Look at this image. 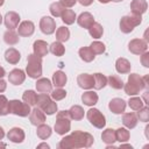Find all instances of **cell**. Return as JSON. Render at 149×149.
Segmentation results:
<instances>
[{
	"mask_svg": "<svg viewBox=\"0 0 149 149\" xmlns=\"http://www.w3.org/2000/svg\"><path fill=\"white\" fill-rule=\"evenodd\" d=\"M94 142L93 136L90 133L74 130L70 135L64 136L57 144L61 149H71V148H90Z\"/></svg>",
	"mask_w": 149,
	"mask_h": 149,
	"instance_id": "1",
	"label": "cell"
},
{
	"mask_svg": "<svg viewBox=\"0 0 149 149\" xmlns=\"http://www.w3.org/2000/svg\"><path fill=\"white\" fill-rule=\"evenodd\" d=\"M147 79H148V76L141 77L137 73H130L128 77L127 84H123V88H125L126 94L136 95L140 93V91H142L143 88H147L148 87Z\"/></svg>",
	"mask_w": 149,
	"mask_h": 149,
	"instance_id": "2",
	"label": "cell"
},
{
	"mask_svg": "<svg viewBox=\"0 0 149 149\" xmlns=\"http://www.w3.org/2000/svg\"><path fill=\"white\" fill-rule=\"evenodd\" d=\"M26 72L28 77L33 79H37L42 76V58L36 56L35 54H30L27 57V68Z\"/></svg>",
	"mask_w": 149,
	"mask_h": 149,
	"instance_id": "3",
	"label": "cell"
},
{
	"mask_svg": "<svg viewBox=\"0 0 149 149\" xmlns=\"http://www.w3.org/2000/svg\"><path fill=\"white\" fill-rule=\"evenodd\" d=\"M55 132L58 135H65L71 129V118L69 114V111H61L56 115V122H55Z\"/></svg>",
	"mask_w": 149,
	"mask_h": 149,
	"instance_id": "4",
	"label": "cell"
},
{
	"mask_svg": "<svg viewBox=\"0 0 149 149\" xmlns=\"http://www.w3.org/2000/svg\"><path fill=\"white\" fill-rule=\"evenodd\" d=\"M37 107L41 108L45 114L51 115L57 112V104L48 95V93H41L37 95Z\"/></svg>",
	"mask_w": 149,
	"mask_h": 149,
	"instance_id": "5",
	"label": "cell"
},
{
	"mask_svg": "<svg viewBox=\"0 0 149 149\" xmlns=\"http://www.w3.org/2000/svg\"><path fill=\"white\" fill-rule=\"evenodd\" d=\"M142 21L141 15L137 14H129V15H125L121 17L120 20V30L125 34H129L130 31H133V29L139 26Z\"/></svg>",
	"mask_w": 149,
	"mask_h": 149,
	"instance_id": "6",
	"label": "cell"
},
{
	"mask_svg": "<svg viewBox=\"0 0 149 149\" xmlns=\"http://www.w3.org/2000/svg\"><path fill=\"white\" fill-rule=\"evenodd\" d=\"M86 118L87 120L90 121V123L92 126H94L95 128H99V129H102L105 126H106V119H105V115L97 108H91L87 111L86 113Z\"/></svg>",
	"mask_w": 149,
	"mask_h": 149,
	"instance_id": "7",
	"label": "cell"
},
{
	"mask_svg": "<svg viewBox=\"0 0 149 149\" xmlns=\"http://www.w3.org/2000/svg\"><path fill=\"white\" fill-rule=\"evenodd\" d=\"M30 106L26 102H22L20 100H10L9 101V113L12 114H15V115H19V116H28L30 114Z\"/></svg>",
	"mask_w": 149,
	"mask_h": 149,
	"instance_id": "8",
	"label": "cell"
},
{
	"mask_svg": "<svg viewBox=\"0 0 149 149\" xmlns=\"http://www.w3.org/2000/svg\"><path fill=\"white\" fill-rule=\"evenodd\" d=\"M128 49L134 55H142L143 52L147 51L148 44H147V41H144L142 38H134L129 42Z\"/></svg>",
	"mask_w": 149,
	"mask_h": 149,
	"instance_id": "9",
	"label": "cell"
},
{
	"mask_svg": "<svg viewBox=\"0 0 149 149\" xmlns=\"http://www.w3.org/2000/svg\"><path fill=\"white\" fill-rule=\"evenodd\" d=\"M40 29L45 35H51L56 30V22L50 16H43L40 20Z\"/></svg>",
	"mask_w": 149,
	"mask_h": 149,
	"instance_id": "10",
	"label": "cell"
},
{
	"mask_svg": "<svg viewBox=\"0 0 149 149\" xmlns=\"http://www.w3.org/2000/svg\"><path fill=\"white\" fill-rule=\"evenodd\" d=\"M29 120H30L31 125H34V126H36V127H37L38 125L44 123V121H45V113H44L41 108L35 107L34 109H31V111H30Z\"/></svg>",
	"mask_w": 149,
	"mask_h": 149,
	"instance_id": "11",
	"label": "cell"
},
{
	"mask_svg": "<svg viewBox=\"0 0 149 149\" xmlns=\"http://www.w3.org/2000/svg\"><path fill=\"white\" fill-rule=\"evenodd\" d=\"M5 26L6 28L10 29V30H14L15 28H17L19 26V22H20V15L16 13V12H8L6 15H5Z\"/></svg>",
	"mask_w": 149,
	"mask_h": 149,
	"instance_id": "12",
	"label": "cell"
},
{
	"mask_svg": "<svg viewBox=\"0 0 149 149\" xmlns=\"http://www.w3.org/2000/svg\"><path fill=\"white\" fill-rule=\"evenodd\" d=\"M35 31V26L31 21H23L17 26V34L19 36L28 37L31 36Z\"/></svg>",
	"mask_w": 149,
	"mask_h": 149,
	"instance_id": "13",
	"label": "cell"
},
{
	"mask_svg": "<svg viewBox=\"0 0 149 149\" xmlns=\"http://www.w3.org/2000/svg\"><path fill=\"white\" fill-rule=\"evenodd\" d=\"M77 84L79 85V87L84 88V90H90L93 87L94 85V78L93 74H88V73H81L77 77Z\"/></svg>",
	"mask_w": 149,
	"mask_h": 149,
	"instance_id": "14",
	"label": "cell"
},
{
	"mask_svg": "<svg viewBox=\"0 0 149 149\" xmlns=\"http://www.w3.org/2000/svg\"><path fill=\"white\" fill-rule=\"evenodd\" d=\"M26 79V73L21 69H14L8 74V80L13 85H21Z\"/></svg>",
	"mask_w": 149,
	"mask_h": 149,
	"instance_id": "15",
	"label": "cell"
},
{
	"mask_svg": "<svg viewBox=\"0 0 149 149\" xmlns=\"http://www.w3.org/2000/svg\"><path fill=\"white\" fill-rule=\"evenodd\" d=\"M108 108L114 114H121L126 109V101L121 98H113L108 104Z\"/></svg>",
	"mask_w": 149,
	"mask_h": 149,
	"instance_id": "16",
	"label": "cell"
},
{
	"mask_svg": "<svg viewBox=\"0 0 149 149\" xmlns=\"http://www.w3.org/2000/svg\"><path fill=\"white\" fill-rule=\"evenodd\" d=\"M33 50H34V54L38 57H44L48 55L49 52V49H48V43L45 41H42V40H37L34 42L33 44Z\"/></svg>",
	"mask_w": 149,
	"mask_h": 149,
	"instance_id": "17",
	"label": "cell"
},
{
	"mask_svg": "<svg viewBox=\"0 0 149 149\" xmlns=\"http://www.w3.org/2000/svg\"><path fill=\"white\" fill-rule=\"evenodd\" d=\"M7 137H8L9 141H12V142H14V143H21V142H23L26 135H24V132H23L21 128L14 127V128H12V129L8 132Z\"/></svg>",
	"mask_w": 149,
	"mask_h": 149,
	"instance_id": "18",
	"label": "cell"
},
{
	"mask_svg": "<svg viewBox=\"0 0 149 149\" xmlns=\"http://www.w3.org/2000/svg\"><path fill=\"white\" fill-rule=\"evenodd\" d=\"M147 8H148V3L146 0H133L130 2V9L133 14L142 15L143 13L147 12Z\"/></svg>",
	"mask_w": 149,
	"mask_h": 149,
	"instance_id": "19",
	"label": "cell"
},
{
	"mask_svg": "<svg viewBox=\"0 0 149 149\" xmlns=\"http://www.w3.org/2000/svg\"><path fill=\"white\" fill-rule=\"evenodd\" d=\"M77 22H78V24H79L81 28L88 29L90 26L94 22V17H93V15H92L91 13H88V12H84V13H81V14L78 16Z\"/></svg>",
	"mask_w": 149,
	"mask_h": 149,
	"instance_id": "20",
	"label": "cell"
},
{
	"mask_svg": "<svg viewBox=\"0 0 149 149\" xmlns=\"http://www.w3.org/2000/svg\"><path fill=\"white\" fill-rule=\"evenodd\" d=\"M36 90L40 93H50L52 91V83L48 78H40L36 81Z\"/></svg>",
	"mask_w": 149,
	"mask_h": 149,
	"instance_id": "21",
	"label": "cell"
},
{
	"mask_svg": "<svg viewBox=\"0 0 149 149\" xmlns=\"http://www.w3.org/2000/svg\"><path fill=\"white\" fill-rule=\"evenodd\" d=\"M20 58H21V55L15 48H9L5 52V59L9 64H17Z\"/></svg>",
	"mask_w": 149,
	"mask_h": 149,
	"instance_id": "22",
	"label": "cell"
},
{
	"mask_svg": "<svg viewBox=\"0 0 149 149\" xmlns=\"http://www.w3.org/2000/svg\"><path fill=\"white\" fill-rule=\"evenodd\" d=\"M130 68H132V65H130L129 61L126 59V58L120 57L115 62V69H116V71L119 73H129L130 72Z\"/></svg>",
	"mask_w": 149,
	"mask_h": 149,
	"instance_id": "23",
	"label": "cell"
},
{
	"mask_svg": "<svg viewBox=\"0 0 149 149\" xmlns=\"http://www.w3.org/2000/svg\"><path fill=\"white\" fill-rule=\"evenodd\" d=\"M122 123L128 128V129H133L136 127L137 125V116L135 113H126L122 115Z\"/></svg>",
	"mask_w": 149,
	"mask_h": 149,
	"instance_id": "24",
	"label": "cell"
},
{
	"mask_svg": "<svg viewBox=\"0 0 149 149\" xmlns=\"http://www.w3.org/2000/svg\"><path fill=\"white\" fill-rule=\"evenodd\" d=\"M66 80H68L66 74L63 71H61V70L56 71L52 74V85H55V87H63V86H65Z\"/></svg>",
	"mask_w": 149,
	"mask_h": 149,
	"instance_id": "25",
	"label": "cell"
},
{
	"mask_svg": "<svg viewBox=\"0 0 149 149\" xmlns=\"http://www.w3.org/2000/svg\"><path fill=\"white\" fill-rule=\"evenodd\" d=\"M81 101L87 106H93L98 102V94L93 91H87V92L83 93Z\"/></svg>",
	"mask_w": 149,
	"mask_h": 149,
	"instance_id": "26",
	"label": "cell"
},
{
	"mask_svg": "<svg viewBox=\"0 0 149 149\" xmlns=\"http://www.w3.org/2000/svg\"><path fill=\"white\" fill-rule=\"evenodd\" d=\"M22 99L29 106H35L36 102H37V93L33 90H27V91H24V93L22 95Z\"/></svg>",
	"mask_w": 149,
	"mask_h": 149,
	"instance_id": "27",
	"label": "cell"
},
{
	"mask_svg": "<svg viewBox=\"0 0 149 149\" xmlns=\"http://www.w3.org/2000/svg\"><path fill=\"white\" fill-rule=\"evenodd\" d=\"M51 132H52L51 130V127L48 126V125H44V123L38 125L37 126V129H36V134H37V136L41 140H47L48 137H50Z\"/></svg>",
	"mask_w": 149,
	"mask_h": 149,
	"instance_id": "28",
	"label": "cell"
},
{
	"mask_svg": "<svg viewBox=\"0 0 149 149\" xmlns=\"http://www.w3.org/2000/svg\"><path fill=\"white\" fill-rule=\"evenodd\" d=\"M101 140L106 144H113L116 141V139H115V130L112 129V128L105 129L102 132V134H101Z\"/></svg>",
	"mask_w": 149,
	"mask_h": 149,
	"instance_id": "29",
	"label": "cell"
},
{
	"mask_svg": "<svg viewBox=\"0 0 149 149\" xmlns=\"http://www.w3.org/2000/svg\"><path fill=\"white\" fill-rule=\"evenodd\" d=\"M3 41L8 45H14V44H16L19 42V34H16L14 30L8 29L3 34Z\"/></svg>",
	"mask_w": 149,
	"mask_h": 149,
	"instance_id": "30",
	"label": "cell"
},
{
	"mask_svg": "<svg viewBox=\"0 0 149 149\" xmlns=\"http://www.w3.org/2000/svg\"><path fill=\"white\" fill-rule=\"evenodd\" d=\"M78 54H79L80 58L84 62H86V63L92 62L94 59V57H95V55L92 52V50L90 49V47H83V48H80L79 51H78Z\"/></svg>",
	"mask_w": 149,
	"mask_h": 149,
	"instance_id": "31",
	"label": "cell"
},
{
	"mask_svg": "<svg viewBox=\"0 0 149 149\" xmlns=\"http://www.w3.org/2000/svg\"><path fill=\"white\" fill-rule=\"evenodd\" d=\"M84 109L81 106H78V105H73L70 109H69V114H70V118L76 120V121H79L84 118Z\"/></svg>",
	"mask_w": 149,
	"mask_h": 149,
	"instance_id": "32",
	"label": "cell"
},
{
	"mask_svg": "<svg viewBox=\"0 0 149 149\" xmlns=\"http://www.w3.org/2000/svg\"><path fill=\"white\" fill-rule=\"evenodd\" d=\"M88 33L93 38H100L102 36V34H104V28H102V26L100 23L93 22L88 28Z\"/></svg>",
	"mask_w": 149,
	"mask_h": 149,
	"instance_id": "33",
	"label": "cell"
},
{
	"mask_svg": "<svg viewBox=\"0 0 149 149\" xmlns=\"http://www.w3.org/2000/svg\"><path fill=\"white\" fill-rule=\"evenodd\" d=\"M93 78H94V85L93 87L95 90H101L104 88L106 85H107V77L104 76L102 73H94L93 74Z\"/></svg>",
	"mask_w": 149,
	"mask_h": 149,
	"instance_id": "34",
	"label": "cell"
},
{
	"mask_svg": "<svg viewBox=\"0 0 149 149\" xmlns=\"http://www.w3.org/2000/svg\"><path fill=\"white\" fill-rule=\"evenodd\" d=\"M107 84L112 87V88H114V90H121V88H123V80L119 77V76H109V77H107Z\"/></svg>",
	"mask_w": 149,
	"mask_h": 149,
	"instance_id": "35",
	"label": "cell"
},
{
	"mask_svg": "<svg viewBox=\"0 0 149 149\" xmlns=\"http://www.w3.org/2000/svg\"><path fill=\"white\" fill-rule=\"evenodd\" d=\"M49 51H50L51 54H54L55 56H58V57H59V56H63V55H64L65 48H64V45L62 44V42L57 41V42H54V43L50 44Z\"/></svg>",
	"mask_w": 149,
	"mask_h": 149,
	"instance_id": "36",
	"label": "cell"
},
{
	"mask_svg": "<svg viewBox=\"0 0 149 149\" xmlns=\"http://www.w3.org/2000/svg\"><path fill=\"white\" fill-rule=\"evenodd\" d=\"M49 10H50V13H51L52 16L59 17V16H62L63 12L65 10V7L61 2H52L50 5V7H49Z\"/></svg>",
	"mask_w": 149,
	"mask_h": 149,
	"instance_id": "37",
	"label": "cell"
},
{
	"mask_svg": "<svg viewBox=\"0 0 149 149\" xmlns=\"http://www.w3.org/2000/svg\"><path fill=\"white\" fill-rule=\"evenodd\" d=\"M129 137H130V133H129L128 129H126V128H118L115 130V139L120 143H123V142L128 141Z\"/></svg>",
	"mask_w": 149,
	"mask_h": 149,
	"instance_id": "38",
	"label": "cell"
},
{
	"mask_svg": "<svg viewBox=\"0 0 149 149\" xmlns=\"http://www.w3.org/2000/svg\"><path fill=\"white\" fill-rule=\"evenodd\" d=\"M61 17H62V20H63V22L65 24H72L74 22V20L77 19L76 13L72 9H65Z\"/></svg>",
	"mask_w": 149,
	"mask_h": 149,
	"instance_id": "39",
	"label": "cell"
},
{
	"mask_svg": "<svg viewBox=\"0 0 149 149\" xmlns=\"http://www.w3.org/2000/svg\"><path fill=\"white\" fill-rule=\"evenodd\" d=\"M70 37V30L66 27H59L56 30V38L59 42H66Z\"/></svg>",
	"mask_w": 149,
	"mask_h": 149,
	"instance_id": "40",
	"label": "cell"
},
{
	"mask_svg": "<svg viewBox=\"0 0 149 149\" xmlns=\"http://www.w3.org/2000/svg\"><path fill=\"white\" fill-rule=\"evenodd\" d=\"M9 113V101L8 99L0 94V115H7Z\"/></svg>",
	"mask_w": 149,
	"mask_h": 149,
	"instance_id": "41",
	"label": "cell"
},
{
	"mask_svg": "<svg viewBox=\"0 0 149 149\" xmlns=\"http://www.w3.org/2000/svg\"><path fill=\"white\" fill-rule=\"evenodd\" d=\"M90 49L92 50V52H93L94 55H100V54L105 52V49H106V48H105V44H104L102 42L94 41V42L91 43Z\"/></svg>",
	"mask_w": 149,
	"mask_h": 149,
	"instance_id": "42",
	"label": "cell"
},
{
	"mask_svg": "<svg viewBox=\"0 0 149 149\" xmlns=\"http://www.w3.org/2000/svg\"><path fill=\"white\" fill-rule=\"evenodd\" d=\"M51 93V99L55 100V101H58V100H62L66 97V91L63 90L62 87H56L54 91L50 92Z\"/></svg>",
	"mask_w": 149,
	"mask_h": 149,
	"instance_id": "43",
	"label": "cell"
},
{
	"mask_svg": "<svg viewBox=\"0 0 149 149\" xmlns=\"http://www.w3.org/2000/svg\"><path fill=\"white\" fill-rule=\"evenodd\" d=\"M128 106L133 109V111H139L141 107H143V101L141 98L139 97H133L128 100Z\"/></svg>",
	"mask_w": 149,
	"mask_h": 149,
	"instance_id": "44",
	"label": "cell"
},
{
	"mask_svg": "<svg viewBox=\"0 0 149 149\" xmlns=\"http://www.w3.org/2000/svg\"><path fill=\"white\" fill-rule=\"evenodd\" d=\"M137 118L142 122H148L149 121V107L148 106L141 107L139 109V112H137Z\"/></svg>",
	"mask_w": 149,
	"mask_h": 149,
	"instance_id": "45",
	"label": "cell"
},
{
	"mask_svg": "<svg viewBox=\"0 0 149 149\" xmlns=\"http://www.w3.org/2000/svg\"><path fill=\"white\" fill-rule=\"evenodd\" d=\"M141 63L143 66L149 68V52L148 51H146L141 55Z\"/></svg>",
	"mask_w": 149,
	"mask_h": 149,
	"instance_id": "46",
	"label": "cell"
},
{
	"mask_svg": "<svg viewBox=\"0 0 149 149\" xmlns=\"http://www.w3.org/2000/svg\"><path fill=\"white\" fill-rule=\"evenodd\" d=\"M59 2L64 6V7H73L77 2V0H59Z\"/></svg>",
	"mask_w": 149,
	"mask_h": 149,
	"instance_id": "47",
	"label": "cell"
},
{
	"mask_svg": "<svg viewBox=\"0 0 149 149\" xmlns=\"http://www.w3.org/2000/svg\"><path fill=\"white\" fill-rule=\"evenodd\" d=\"M6 87H7L6 81H5L2 78H0V93H1V92H3V91L6 90Z\"/></svg>",
	"mask_w": 149,
	"mask_h": 149,
	"instance_id": "48",
	"label": "cell"
},
{
	"mask_svg": "<svg viewBox=\"0 0 149 149\" xmlns=\"http://www.w3.org/2000/svg\"><path fill=\"white\" fill-rule=\"evenodd\" d=\"M80 5H83V6H90L92 2H93V0H77Z\"/></svg>",
	"mask_w": 149,
	"mask_h": 149,
	"instance_id": "49",
	"label": "cell"
},
{
	"mask_svg": "<svg viewBox=\"0 0 149 149\" xmlns=\"http://www.w3.org/2000/svg\"><path fill=\"white\" fill-rule=\"evenodd\" d=\"M5 74H6V71H5V69H3V68L0 65V78H2Z\"/></svg>",
	"mask_w": 149,
	"mask_h": 149,
	"instance_id": "50",
	"label": "cell"
},
{
	"mask_svg": "<svg viewBox=\"0 0 149 149\" xmlns=\"http://www.w3.org/2000/svg\"><path fill=\"white\" fill-rule=\"evenodd\" d=\"M37 148H50V147H49L47 143H41V144L37 146Z\"/></svg>",
	"mask_w": 149,
	"mask_h": 149,
	"instance_id": "51",
	"label": "cell"
},
{
	"mask_svg": "<svg viewBox=\"0 0 149 149\" xmlns=\"http://www.w3.org/2000/svg\"><path fill=\"white\" fill-rule=\"evenodd\" d=\"M3 136H5V132H3L2 127H0V140H2V139H3Z\"/></svg>",
	"mask_w": 149,
	"mask_h": 149,
	"instance_id": "52",
	"label": "cell"
},
{
	"mask_svg": "<svg viewBox=\"0 0 149 149\" xmlns=\"http://www.w3.org/2000/svg\"><path fill=\"white\" fill-rule=\"evenodd\" d=\"M99 2H101V3H108L109 1H112V0H98Z\"/></svg>",
	"mask_w": 149,
	"mask_h": 149,
	"instance_id": "53",
	"label": "cell"
},
{
	"mask_svg": "<svg viewBox=\"0 0 149 149\" xmlns=\"http://www.w3.org/2000/svg\"><path fill=\"white\" fill-rule=\"evenodd\" d=\"M3 2H5V0H0V7L3 5Z\"/></svg>",
	"mask_w": 149,
	"mask_h": 149,
	"instance_id": "54",
	"label": "cell"
},
{
	"mask_svg": "<svg viewBox=\"0 0 149 149\" xmlns=\"http://www.w3.org/2000/svg\"><path fill=\"white\" fill-rule=\"evenodd\" d=\"M0 147H6V144H5V143H2V142H0Z\"/></svg>",
	"mask_w": 149,
	"mask_h": 149,
	"instance_id": "55",
	"label": "cell"
},
{
	"mask_svg": "<svg viewBox=\"0 0 149 149\" xmlns=\"http://www.w3.org/2000/svg\"><path fill=\"white\" fill-rule=\"evenodd\" d=\"M2 23V16H1V14H0V24Z\"/></svg>",
	"mask_w": 149,
	"mask_h": 149,
	"instance_id": "56",
	"label": "cell"
},
{
	"mask_svg": "<svg viewBox=\"0 0 149 149\" xmlns=\"http://www.w3.org/2000/svg\"><path fill=\"white\" fill-rule=\"evenodd\" d=\"M112 1H114V2H120V1H122V0H112Z\"/></svg>",
	"mask_w": 149,
	"mask_h": 149,
	"instance_id": "57",
	"label": "cell"
}]
</instances>
